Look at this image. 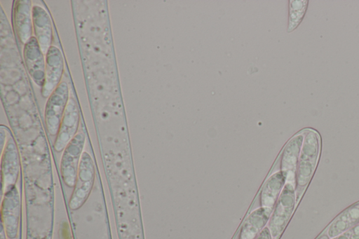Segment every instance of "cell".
<instances>
[{
  "label": "cell",
  "mask_w": 359,
  "mask_h": 239,
  "mask_svg": "<svg viewBox=\"0 0 359 239\" xmlns=\"http://www.w3.org/2000/svg\"><path fill=\"white\" fill-rule=\"evenodd\" d=\"M320 136L316 130L305 129L296 172V206L315 173L320 153Z\"/></svg>",
  "instance_id": "cell-1"
},
{
  "label": "cell",
  "mask_w": 359,
  "mask_h": 239,
  "mask_svg": "<svg viewBox=\"0 0 359 239\" xmlns=\"http://www.w3.org/2000/svg\"><path fill=\"white\" fill-rule=\"evenodd\" d=\"M296 184H285L273 209L268 228L273 239H278L287 226L296 206Z\"/></svg>",
  "instance_id": "cell-2"
},
{
  "label": "cell",
  "mask_w": 359,
  "mask_h": 239,
  "mask_svg": "<svg viewBox=\"0 0 359 239\" xmlns=\"http://www.w3.org/2000/svg\"><path fill=\"white\" fill-rule=\"evenodd\" d=\"M95 168L92 156L83 151L73 192L69 200L70 209L76 210L83 206L88 198L95 182Z\"/></svg>",
  "instance_id": "cell-3"
},
{
  "label": "cell",
  "mask_w": 359,
  "mask_h": 239,
  "mask_svg": "<svg viewBox=\"0 0 359 239\" xmlns=\"http://www.w3.org/2000/svg\"><path fill=\"white\" fill-rule=\"evenodd\" d=\"M85 143L86 136L83 132H79L63 151L60 161V172L64 184L69 188L75 186Z\"/></svg>",
  "instance_id": "cell-4"
},
{
  "label": "cell",
  "mask_w": 359,
  "mask_h": 239,
  "mask_svg": "<svg viewBox=\"0 0 359 239\" xmlns=\"http://www.w3.org/2000/svg\"><path fill=\"white\" fill-rule=\"evenodd\" d=\"M69 88L66 81H61L47 100L44 118L48 133L57 135L69 99Z\"/></svg>",
  "instance_id": "cell-5"
},
{
  "label": "cell",
  "mask_w": 359,
  "mask_h": 239,
  "mask_svg": "<svg viewBox=\"0 0 359 239\" xmlns=\"http://www.w3.org/2000/svg\"><path fill=\"white\" fill-rule=\"evenodd\" d=\"M17 146L13 137L9 135L1 151V174L2 196L12 186H15L18 179L20 165Z\"/></svg>",
  "instance_id": "cell-6"
},
{
  "label": "cell",
  "mask_w": 359,
  "mask_h": 239,
  "mask_svg": "<svg viewBox=\"0 0 359 239\" xmlns=\"http://www.w3.org/2000/svg\"><path fill=\"white\" fill-rule=\"evenodd\" d=\"M79 121V108L75 98L71 95L55 139L53 147L55 151H63L76 136L78 133Z\"/></svg>",
  "instance_id": "cell-7"
},
{
  "label": "cell",
  "mask_w": 359,
  "mask_h": 239,
  "mask_svg": "<svg viewBox=\"0 0 359 239\" xmlns=\"http://www.w3.org/2000/svg\"><path fill=\"white\" fill-rule=\"evenodd\" d=\"M64 72V59L60 48L51 46L46 55L45 78L41 95L48 98L61 83Z\"/></svg>",
  "instance_id": "cell-8"
},
{
  "label": "cell",
  "mask_w": 359,
  "mask_h": 239,
  "mask_svg": "<svg viewBox=\"0 0 359 239\" xmlns=\"http://www.w3.org/2000/svg\"><path fill=\"white\" fill-rule=\"evenodd\" d=\"M44 55L35 36L24 45L23 56L27 71L34 83L41 88L45 78Z\"/></svg>",
  "instance_id": "cell-9"
},
{
  "label": "cell",
  "mask_w": 359,
  "mask_h": 239,
  "mask_svg": "<svg viewBox=\"0 0 359 239\" xmlns=\"http://www.w3.org/2000/svg\"><path fill=\"white\" fill-rule=\"evenodd\" d=\"M1 203V214L7 235L13 238L18 232L20 211V195L16 185L8 189L4 194Z\"/></svg>",
  "instance_id": "cell-10"
},
{
  "label": "cell",
  "mask_w": 359,
  "mask_h": 239,
  "mask_svg": "<svg viewBox=\"0 0 359 239\" xmlns=\"http://www.w3.org/2000/svg\"><path fill=\"white\" fill-rule=\"evenodd\" d=\"M32 7L30 0H18L13 6L14 29L20 42L24 45L33 36Z\"/></svg>",
  "instance_id": "cell-11"
},
{
  "label": "cell",
  "mask_w": 359,
  "mask_h": 239,
  "mask_svg": "<svg viewBox=\"0 0 359 239\" xmlns=\"http://www.w3.org/2000/svg\"><path fill=\"white\" fill-rule=\"evenodd\" d=\"M32 22L35 37L46 55L52 46L53 25L47 11L39 5L32 7Z\"/></svg>",
  "instance_id": "cell-12"
},
{
  "label": "cell",
  "mask_w": 359,
  "mask_h": 239,
  "mask_svg": "<svg viewBox=\"0 0 359 239\" xmlns=\"http://www.w3.org/2000/svg\"><path fill=\"white\" fill-rule=\"evenodd\" d=\"M305 130L292 137L283 149L280 158V170L287 177H296L297 163L302 149Z\"/></svg>",
  "instance_id": "cell-13"
},
{
  "label": "cell",
  "mask_w": 359,
  "mask_h": 239,
  "mask_svg": "<svg viewBox=\"0 0 359 239\" xmlns=\"http://www.w3.org/2000/svg\"><path fill=\"white\" fill-rule=\"evenodd\" d=\"M272 212L273 208L262 206L252 211L242 226L239 239H255L269 223Z\"/></svg>",
  "instance_id": "cell-14"
},
{
  "label": "cell",
  "mask_w": 359,
  "mask_h": 239,
  "mask_svg": "<svg viewBox=\"0 0 359 239\" xmlns=\"http://www.w3.org/2000/svg\"><path fill=\"white\" fill-rule=\"evenodd\" d=\"M359 223V201L340 212L325 228L330 239L345 232Z\"/></svg>",
  "instance_id": "cell-15"
},
{
  "label": "cell",
  "mask_w": 359,
  "mask_h": 239,
  "mask_svg": "<svg viewBox=\"0 0 359 239\" xmlns=\"http://www.w3.org/2000/svg\"><path fill=\"white\" fill-rule=\"evenodd\" d=\"M285 182L286 175L280 170L270 175L260 193L261 206L273 209Z\"/></svg>",
  "instance_id": "cell-16"
},
{
  "label": "cell",
  "mask_w": 359,
  "mask_h": 239,
  "mask_svg": "<svg viewBox=\"0 0 359 239\" xmlns=\"http://www.w3.org/2000/svg\"><path fill=\"white\" fill-rule=\"evenodd\" d=\"M308 4L309 1H290L288 32L293 31L300 24Z\"/></svg>",
  "instance_id": "cell-17"
},
{
  "label": "cell",
  "mask_w": 359,
  "mask_h": 239,
  "mask_svg": "<svg viewBox=\"0 0 359 239\" xmlns=\"http://www.w3.org/2000/svg\"><path fill=\"white\" fill-rule=\"evenodd\" d=\"M331 239H359V223Z\"/></svg>",
  "instance_id": "cell-18"
},
{
  "label": "cell",
  "mask_w": 359,
  "mask_h": 239,
  "mask_svg": "<svg viewBox=\"0 0 359 239\" xmlns=\"http://www.w3.org/2000/svg\"><path fill=\"white\" fill-rule=\"evenodd\" d=\"M255 239H273L268 226H266Z\"/></svg>",
  "instance_id": "cell-19"
},
{
  "label": "cell",
  "mask_w": 359,
  "mask_h": 239,
  "mask_svg": "<svg viewBox=\"0 0 359 239\" xmlns=\"http://www.w3.org/2000/svg\"><path fill=\"white\" fill-rule=\"evenodd\" d=\"M316 239H330L324 229Z\"/></svg>",
  "instance_id": "cell-20"
}]
</instances>
